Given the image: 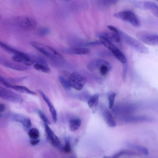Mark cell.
<instances>
[{"mask_svg":"<svg viewBox=\"0 0 158 158\" xmlns=\"http://www.w3.org/2000/svg\"><path fill=\"white\" fill-rule=\"evenodd\" d=\"M31 45L47 57L53 60L60 61L64 60V57L52 47L36 42L31 43Z\"/></svg>","mask_w":158,"mask_h":158,"instance_id":"1","label":"cell"},{"mask_svg":"<svg viewBox=\"0 0 158 158\" xmlns=\"http://www.w3.org/2000/svg\"><path fill=\"white\" fill-rule=\"evenodd\" d=\"M99 38L102 44L109 49L119 61L123 64L126 63V59L124 54L111 41L101 35H99Z\"/></svg>","mask_w":158,"mask_h":158,"instance_id":"2","label":"cell"},{"mask_svg":"<svg viewBox=\"0 0 158 158\" xmlns=\"http://www.w3.org/2000/svg\"><path fill=\"white\" fill-rule=\"evenodd\" d=\"M114 17L127 22L133 26L138 27L140 25L139 20L136 15L130 10H123L114 15Z\"/></svg>","mask_w":158,"mask_h":158,"instance_id":"3","label":"cell"},{"mask_svg":"<svg viewBox=\"0 0 158 158\" xmlns=\"http://www.w3.org/2000/svg\"><path fill=\"white\" fill-rule=\"evenodd\" d=\"M13 21L19 28L25 30H33L37 25L34 19L26 16H17L14 19Z\"/></svg>","mask_w":158,"mask_h":158,"instance_id":"4","label":"cell"},{"mask_svg":"<svg viewBox=\"0 0 158 158\" xmlns=\"http://www.w3.org/2000/svg\"><path fill=\"white\" fill-rule=\"evenodd\" d=\"M69 81L71 87L79 91L83 89L87 80L79 73L74 72L70 75Z\"/></svg>","mask_w":158,"mask_h":158,"instance_id":"5","label":"cell"},{"mask_svg":"<svg viewBox=\"0 0 158 158\" xmlns=\"http://www.w3.org/2000/svg\"><path fill=\"white\" fill-rule=\"evenodd\" d=\"M0 97L6 100L16 103H21L23 101L19 94L1 86L0 87Z\"/></svg>","mask_w":158,"mask_h":158,"instance_id":"6","label":"cell"},{"mask_svg":"<svg viewBox=\"0 0 158 158\" xmlns=\"http://www.w3.org/2000/svg\"><path fill=\"white\" fill-rule=\"evenodd\" d=\"M137 36L141 41L146 44L158 46V34L142 31L139 32Z\"/></svg>","mask_w":158,"mask_h":158,"instance_id":"7","label":"cell"},{"mask_svg":"<svg viewBox=\"0 0 158 158\" xmlns=\"http://www.w3.org/2000/svg\"><path fill=\"white\" fill-rule=\"evenodd\" d=\"M48 124L44 123L45 131L48 141L53 146L59 149H63L62 144L57 136L48 126Z\"/></svg>","mask_w":158,"mask_h":158,"instance_id":"8","label":"cell"},{"mask_svg":"<svg viewBox=\"0 0 158 158\" xmlns=\"http://www.w3.org/2000/svg\"><path fill=\"white\" fill-rule=\"evenodd\" d=\"M12 59L16 62L22 63L26 65H31L35 63V56L23 53L22 54L13 56Z\"/></svg>","mask_w":158,"mask_h":158,"instance_id":"9","label":"cell"},{"mask_svg":"<svg viewBox=\"0 0 158 158\" xmlns=\"http://www.w3.org/2000/svg\"><path fill=\"white\" fill-rule=\"evenodd\" d=\"M123 119L126 122L131 123L150 122L154 120L151 117L141 115H129L125 116Z\"/></svg>","mask_w":158,"mask_h":158,"instance_id":"10","label":"cell"},{"mask_svg":"<svg viewBox=\"0 0 158 158\" xmlns=\"http://www.w3.org/2000/svg\"><path fill=\"white\" fill-rule=\"evenodd\" d=\"M126 40L127 43L138 52L141 53H147L148 52V49L138 40L127 35L126 36Z\"/></svg>","mask_w":158,"mask_h":158,"instance_id":"11","label":"cell"},{"mask_svg":"<svg viewBox=\"0 0 158 158\" xmlns=\"http://www.w3.org/2000/svg\"><path fill=\"white\" fill-rule=\"evenodd\" d=\"M139 8L148 10L156 17L158 18V5L152 1L140 0L139 4Z\"/></svg>","mask_w":158,"mask_h":158,"instance_id":"12","label":"cell"},{"mask_svg":"<svg viewBox=\"0 0 158 158\" xmlns=\"http://www.w3.org/2000/svg\"><path fill=\"white\" fill-rule=\"evenodd\" d=\"M1 63L6 67L16 70L24 71L29 69V67L27 65L12 62L7 60H1Z\"/></svg>","mask_w":158,"mask_h":158,"instance_id":"13","label":"cell"},{"mask_svg":"<svg viewBox=\"0 0 158 158\" xmlns=\"http://www.w3.org/2000/svg\"><path fill=\"white\" fill-rule=\"evenodd\" d=\"M39 92L48 105L54 122H56L57 120V114L55 108L49 98L42 91L39 90Z\"/></svg>","mask_w":158,"mask_h":158,"instance_id":"14","label":"cell"},{"mask_svg":"<svg viewBox=\"0 0 158 158\" xmlns=\"http://www.w3.org/2000/svg\"><path fill=\"white\" fill-rule=\"evenodd\" d=\"M103 115L106 124L109 127H114L116 126L115 121L109 111L105 110L103 113Z\"/></svg>","mask_w":158,"mask_h":158,"instance_id":"15","label":"cell"},{"mask_svg":"<svg viewBox=\"0 0 158 158\" xmlns=\"http://www.w3.org/2000/svg\"><path fill=\"white\" fill-rule=\"evenodd\" d=\"M13 118L16 121L21 123L25 127L29 128L31 126V120L22 115L18 114H14L13 115Z\"/></svg>","mask_w":158,"mask_h":158,"instance_id":"16","label":"cell"},{"mask_svg":"<svg viewBox=\"0 0 158 158\" xmlns=\"http://www.w3.org/2000/svg\"><path fill=\"white\" fill-rule=\"evenodd\" d=\"M99 35L105 37L111 42L118 43L120 40L119 33L104 32L100 33Z\"/></svg>","mask_w":158,"mask_h":158,"instance_id":"17","label":"cell"},{"mask_svg":"<svg viewBox=\"0 0 158 158\" xmlns=\"http://www.w3.org/2000/svg\"><path fill=\"white\" fill-rule=\"evenodd\" d=\"M107 61L102 60H98L90 62L87 65L88 68L91 70H94L99 68L102 65L105 64H110Z\"/></svg>","mask_w":158,"mask_h":158,"instance_id":"18","label":"cell"},{"mask_svg":"<svg viewBox=\"0 0 158 158\" xmlns=\"http://www.w3.org/2000/svg\"><path fill=\"white\" fill-rule=\"evenodd\" d=\"M64 51L69 54L83 55L89 54L90 50L87 48H74L66 49Z\"/></svg>","mask_w":158,"mask_h":158,"instance_id":"19","label":"cell"},{"mask_svg":"<svg viewBox=\"0 0 158 158\" xmlns=\"http://www.w3.org/2000/svg\"><path fill=\"white\" fill-rule=\"evenodd\" d=\"M0 46L1 48L5 51L10 54L13 55V56L20 55L23 53L1 41L0 42Z\"/></svg>","mask_w":158,"mask_h":158,"instance_id":"20","label":"cell"},{"mask_svg":"<svg viewBox=\"0 0 158 158\" xmlns=\"http://www.w3.org/2000/svg\"><path fill=\"white\" fill-rule=\"evenodd\" d=\"M8 88H11L19 92L31 94L35 95L36 93L29 89L27 87L21 85H13L10 84L8 87Z\"/></svg>","mask_w":158,"mask_h":158,"instance_id":"21","label":"cell"},{"mask_svg":"<svg viewBox=\"0 0 158 158\" xmlns=\"http://www.w3.org/2000/svg\"><path fill=\"white\" fill-rule=\"evenodd\" d=\"M127 146L128 147L145 155L148 154V149L143 146L132 143H128L127 144Z\"/></svg>","mask_w":158,"mask_h":158,"instance_id":"22","label":"cell"},{"mask_svg":"<svg viewBox=\"0 0 158 158\" xmlns=\"http://www.w3.org/2000/svg\"><path fill=\"white\" fill-rule=\"evenodd\" d=\"M139 154L129 149H125L121 150L115 154L113 157V158H118L123 155L135 156Z\"/></svg>","mask_w":158,"mask_h":158,"instance_id":"23","label":"cell"},{"mask_svg":"<svg viewBox=\"0 0 158 158\" xmlns=\"http://www.w3.org/2000/svg\"><path fill=\"white\" fill-rule=\"evenodd\" d=\"M81 123V120L79 118L73 119L70 120L69 125L70 130L72 131H77L80 127Z\"/></svg>","mask_w":158,"mask_h":158,"instance_id":"24","label":"cell"},{"mask_svg":"<svg viewBox=\"0 0 158 158\" xmlns=\"http://www.w3.org/2000/svg\"><path fill=\"white\" fill-rule=\"evenodd\" d=\"M33 67L35 69L44 73H48L51 71V69L48 65L35 63Z\"/></svg>","mask_w":158,"mask_h":158,"instance_id":"25","label":"cell"},{"mask_svg":"<svg viewBox=\"0 0 158 158\" xmlns=\"http://www.w3.org/2000/svg\"><path fill=\"white\" fill-rule=\"evenodd\" d=\"M99 95L98 94H94L91 96L88 101L89 106L90 108H93L96 106L98 104Z\"/></svg>","mask_w":158,"mask_h":158,"instance_id":"26","label":"cell"},{"mask_svg":"<svg viewBox=\"0 0 158 158\" xmlns=\"http://www.w3.org/2000/svg\"><path fill=\"white\" fill-rule=\"evenodd\" d=\"M111 67L110 64H103L99 68V72L100 74L103 76L107 75L108 72L111 70Z\"/></svg>","mask_w":158,"mask_h":158,"instance_id":"27","label":"cell"},{"mask_svg":"<svg viewBox=\"0 0 158 158\" xmlns=\"http://www.w3.org/2000/svg\"><path fill=\"white\" fill-rule=\"evenodd\" d=\"M28 135L31 139H37L39 137L40 132L37 128H33L30 130Z\"/></svg>","mask_w":158,"mask_h":158,"instance_id":"28","label":"cell"},{"mask_svg":"<svg viewBox=\"0 0 158 158\" xmlns=\"http://www.w3.org/2000/svg\"><path fill=\"white\" fill-rule=\"evenodd\" d=\"M59 79L61 84L64 89L67 90H69L70 89L71 87L69 80H67L61 76H59Z\"/></svg>","mask_w":158,"mask_h":158,"instance_id":"29","label":"cell"},{"mask_svg":"<svg viewBox=\"0 0 158 158\" xmlns=\"http://www.w3.org/2000/svg\"><path fill=\"white\" fill-rule=\"evenodd\" d=\"M50 29L47 27H43L39 29L37 32V35L40 36H44L50 32Z\"/></svg>","mask_w":158,"mask_h":158,"instance_id":"30","label":"cell"},{"mask_svg":"<svg viewBox=\"0 0 158 158\" xmlns=\"http://www.w3.org/2000/svg\"><path fill=\"white\" fill-rule=\"evenodd\" d=\"M27 77H18L5 78L7 81L10 83V82L15 83L20 82L23 81Z\"/></svg>","mask_w":158,"mask_h":158,"instance_id":"31","label":"cell"},{"mask_svg":"<svg viewBox=\"0 0 158 158\" xmlns=\"http://www.w3.org/2000/svg\"><path fill=\"white\" fill-rule=\"evenodd\" d=\"M116 94L115 93H110L108 96L109 109H111L113 106Z\"/></svg>","mask_w":158,"mask_h":158,"instance_id":"32","label":"cell"},{"mask_svg":"<svg viewBox=\"0 0 158 158\" xmlns=\"http://www.w3.org/2000/svg\"><path fill=\"white\" fill-rule=\"evenodd\" d=\"M38 114L41 119L44 121V123L49 124L50 122L48 118H47L45 114L40 110H37Z\"/></svg>","mask_w":158,"mask_h":158,"instance_id":"33","label":"cell"},{"mask_svg":"<svg viewBox=\"0 0 158 158\" xmlns=\"http://www.w3.org/2000/svg\"><path fill=\"white\" fill-rule=\"evenodd\" d=\"M63 149L65 152L66 153H69L71 151V146L69 140L66 141Z\"/></svg>","mask_w":158,"mask_h":158,"instance_id":"34","label":"cell"},{"mask_svg":"<svg viewBox=\"0 0 158 158\" xmlns=\"http://www.w3.org/2000/svg\"><path fill=\"white\" fill-rule=\"evenodd\" d=\"M102 43L100 40L96 41L87 43L85 44L86 46H94L102 44Z\"/></svg>","mask_w":158,"mask_h":158,"instance_id":"35","label":"cell"},{"mask_svg":"<svg viewBox=\"0 0 158 158\" xmlns=\"http://www.w3.org/2000/svg\"><path fill=\"white\" fill-rule=\"evenodd\" d=\"M107 27L110 31H112V32L115 33H119L118 29L113 26H107Z\"/></svg>","mask_w":158,"mask_h":158,"instance_id":"36","label":"cell"},{"mask_svg":"<svg viewBox=\"0 0 158 158\" xmlns=\"http://www.w3.org/2000/svg\"><path fill=\"white\" fill-rule=\"evenodd\" d=\"M39 142V140L38 139H31L30 141L32 145H35L37 144Z\"/></svg>","mask_w":158,"mask_h":158,"instance_id":"37","label":"cell"},{"mask_svg":"<svg viewBox=\"0 0 158 158\" xmlns=\"http://www.w3.org/2000/svg\"><path fill=\"white\" fill-rule=\"evenodd\" d=\"M5 109V106L4 104L1 103L0 104V111L1 113L3 112Z\"/></svg>","mask_w":158,"mask_h":158,"instance_id":"38","label":"cell"},{"mask_svg":"<svg viewBox=\"0 0 158 158\" xmlns=\"http://www.w3.org/2000/svg\"><path fill=\"white\" fill-rule=\"evenodd\" d=\"M156 0L157 1H158V0Z\"/></svg>","mask_w":158,"mask_h":158,"instance_id":"39","label":"cell"},{"mask_svg":"<svg viewBox=\"0 0 158 158\" xmlns=\"http://www.w3.org/2000/svg\"></svg>","mask_w":158,"mask_h":158,"instance_id":"40","label":"cell"}]
</instances>
